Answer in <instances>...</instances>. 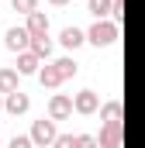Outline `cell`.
Segmentation results:
<instances>
[{"label":"cell","instance_id":"6da1fadb","mask_svg":"<svg viewBox=\"0 0 145 148\" xmlns=\"http://www.w3.org/2000/svg\"><path fill=\"white\" fill-rule=\"evenodd\" d=\"M86 41L97 45V48H107L117 41V21H97L90 31H86Z\"/></svg>","mask_w":145,"mask_h":148},{"label":"cell","instance_id":"7a4b0ae2","mask_svg":"<svg viewBox=\"0 0 145 148\" xmlns=\"http://www.w3.org/2000/svg\"><path fill=\"white\" fill-rule=\"evenodd\" d=\"M55 138H59V131H55V121H52V117H48V121L41 117V121L31 124V141H35V148H52Z\"/></svg>","mask_w":145,"mask_h":148},{"label":"cell","instance_id":"3957f363","mask_svg":"<svg viewBox=\"0 0 145 148\" xmlns=\"http://www.w3.org/2000/svg\"><path fill=\"white\" fill-rule=\"evenodd\" d=\"M3 45L10 48V52H31V31L28 28H7V35H3Z\"/></svg>","mask_w":145,"mask_h":148},{"label":"cell","instance_id":"277c9868","mask_svg":"<svg viewBox=\"0 0 145 148\" xmlns=\"http://www.w3.org/2000/svg\"><path fill=\"white\" fill-rule=\"evenodd\" d=\"M72 110H76L72 97H66V93H52V100H48V117H52V121H66V117H72Z\"/></svg>","mask_w":145,"mask_h":148},{"label":"cell","instance_id":"5b68a950","mask_svg":"<svg viewBox=\"0 0 145 148\" xmlns=\"http://www.w3.org/2000/svg\"><path fill=\"white\" fill-rule=\"evenodd\" d=\"M72 103H76V114H97L100 110V93L97 90H79L72 97Z\"/></svg>","mask_w":145,"mask_h":148},{"label":"cell","instance_id":"8992f818","mask_svg":"<svg viewBox=\"0 0 145 148\" xmlns=\"http://www.w3.org/2000/svg\"><path fill=\"white\" fill-rule=\"evenodd\" d=\"M97 141H100V148H121V124L117 121H104Z\"/></svg>","mask_w":145,"mask_h":148},{"label":"cell","instance_id":"52a82bcc","mask_svg":"<svg viewBox=\"0 0 145 148\" xmlns=\"http://www.w3.org/2000/svg\"><path fill=\"white\" fill-rule=\"evenodd\" d=\"M28 107H31V100H28V93H24V90H17V93H7V97H3V110L14 114V117H17V114H28Z\"/></svg>","mask_w":145,"mask_h":148},{"label":"cell","instance_id":"ba28073f","mask_svg":"<svg viewBox=\"0 0 145 148\" xmlns=\"http://www.w3.org/2000/svg\"><path fill=\"white\" fill-rule=\"evenodd\" d=\"M41 62H45V59H38L35 52H21V55H17V73L21 76H38L41 73Z\"/></svg>","mask_w":145,"mask_h":148},{"label":"cell","instance_id":"9c48e42d","mask_svg":"<svg viewBox=\"0 0 145 148\" xmlns=\"http://www.w3.org/2000/svg\"><path fill=\"white\" fill-rule=\"evenodd\" d=\"M59 41H62V48H69V52H76L83 41H86V31H79L76 24H69V28H62V35H59Z\"/></svg>","mask_w":145,"mask_h":148},{"label":"cell","instance_id":"30bf717a","mask_svg":"<svg viewBox=\"0 0 145 148\" xmlns=\"http://www.w3.org/2000/svg\"><path fill=\"white\" fill-rule=\"evenodd\" d=\"M38 83H41L45 90H55V86H62L66 79H62V73L55 69V62H48V66H41V73H38Z\"/></svg>","mask_w":145,"mask_h":148},{"label":"cell","instance_id":"8fae6325","mask_svg":"<svg viewBox=\"0 0 145 148\" xmlns=\"http://www.w3.org/2000/svg\"><path fill=\"white\" fill-rule=\"evenodd\" d=\"M24 28L31 31V38H38V35H48V17H45V10H35V14H28Z\"/></svg>","mask_w":145,"mask_h":148},{"label":"cell","instance_id":"7c38bea8","mask_svg":"<svg viewBox=\"0 0 145 148\" xmlns=\"http://www.w3.org/2000/svg\"><path fill=\"white\" fill-rule=\"evenodd\" d=\"M17 76H21L17 69H0V93H3V97L21 90V86H17Z\"/></svg>","mask_w":145,"mask_h":148},{"label":"cell","instance_id":"4fadbf2b","mask_svg":"<svg viewBox=\"0 0 145 148\" xmlns=\"http://www.w3.org/2000/svg\"><path fill=\"white\" fill-rule=\"evenodd\" d=\"M90 14H93L97 21L114 17V0H90Z\"/></svg>","mask_w":145,"mask_h":148},{"label":"cell","instance_id":"5bb4252c","mask_svg":"<svg viewBox=\"0 0 145 148\" xmlns=\"http://www.w3.org/2000/svg\"><path fill=\"white\" fill-rule=\"evenodd\" d=\"M52 48H55V45H52V38H48V35L31 38V52H35L38 59H48V55H52Z\"/></svg>","mask_w":145,"mask_h":148},{"label":"cell","instance_id":"9a60e30c","mask_svg":"<svg viewBox=\"0 0 145 148\" xmlns=\"http://www.w3.org/2000/svg\"><path fill=\"white\" fill-rule=\"evenodd\" d=\"M100 117H104V121H117V124H121V100L104 103V107H100Z\"/></svg>","mask_w":145,"mask_h":148},{"label":"cell","instance_id":"2e32d148","mask_svg":"<svg viewBox=\"0 0 145 148\" xmlns=\"http://www.w3.org/2000/svg\"><path fill=\"white\" fill-rule=\"evenodd\" d=\"M55 69L62 73V79H72L76 76V62H72L69 55H62V59H55Z\"/></svg>","mask_w":145,"mask_h":148},{"label":"cell","instance_id":"e0dca14e","mask_svg":"<svg viewBox=\"0 0 145 148\" xmlns=\"http://www.w3.org/2000/svg\"><path fill=\"white\" fill-rule=\"evenodd\" d=\"M10 7H14L17 14L28 17V14H35V10H38V0H10Z\"/></svg>","mask_w":145,"mask_h":148},{"label":"cell","instance_id":"ac0fdd59","mask_svg":"<svg viewBox=\"0 0 145 148\" xmlns=\"http://www.w3.org/2000/svg\"><path fill=\"white\" fill-rule=\"evenodd\" d=\"M7 148H35V141H31V134H14Z\"/></svg>","mask_w":145,"mask_h":148},{"label":"cell","instance_id":"d6986e66","mask_svg":"<svg viewBox=\"0 0 145 148\" xmlns=\"http://www.w3.org/2000/svg\"><path fill=\"white\" fill-rule=\"evenodd\" d=\"M76 138H79V134H59L52 148H76Z\"/></svg>","mask_w":145,"mask_h":148},{"label":"cell","instance_id":"ffe728a7","mask_svg":"<svg viewBox=\"0 0 145 148\" xmlns=\"http://www.w3.org/2000/svg\"><path fill=\"white\" fill-rule=\"evenodd\" d=\"M76 148H100V141H97L93 134H79V138H76Z\"/></svg>","mask_w":145,"mask_h":148},{"label":"cell","instance_id":"44dd1931","mask_svg":"<svg viewBox=\"0 0 145 148\" xmlns=\"http://www.w3.org/2000/svg\"><path fill=\"white\" fill-rule=\"evenodd\" d=\"M48 3H52V7H69L72 0H48Z\"/></svg>","mask_w":145,"mask_h":148},{"label":"cell","instance_id":"7402d4cb","mask_svg":"<svg viewBox=\"0 0 145 148\" xmlns=\"http://www.w3.org/2000/svg\"><path fill=\"white\" fill-rule=\"evenodd\" d=\"M0 110H3V93H0Z\"/></svg>","mask_w":145,"mask_h":148}]
</instances>
